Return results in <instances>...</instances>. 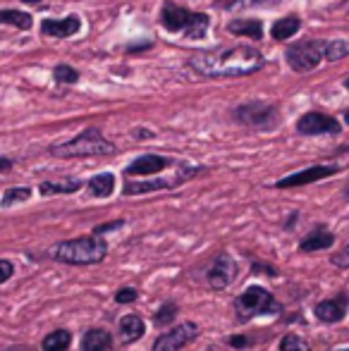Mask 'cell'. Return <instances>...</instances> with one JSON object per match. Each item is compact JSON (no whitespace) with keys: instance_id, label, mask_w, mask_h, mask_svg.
I'll return each mask as SVG.
<instances>
[{"instance_id":"6da1fadb","label":"cell","mask_w":349,"mask_h":351,"mask_svg":"<svg viewBox=\"0 0 349 351\" xmlns=\"http://www.w3.org/2000/svg\"><path fill=\"white\" fill-rule=\"evenodd\" d=\"M189 65L204 77H247L261 70L265 58L252 46L213 48V51H196L189 58Z\"/></svg>"},{"instance_id":"7a4b0ae2","label":"cell","mask_w":349,"mask_h":351,"mask_svg":"<svg viewBox=\"0 0 349 351\" xmlns=\"http://www.w3.org/2000/svg\"><path fill=\"white\" fill-rule=\"evenodd\" d=\"M108 244L103 237L86 234L77 237V239L60 241L51 249V258L65 265H96L106 261Z\"/></svg>"},{"instance_id":"3957f363","label":"cell","mask_w":349,"mask_h":351,"mask_svg":"<svg viewBox=\"0 0 349 351\" xmlns=\"http://www.w3.org/2000/svg\"><path fill=\"white\" fill-rule=\"evenodd\" d=\"M160 22L170 34H184L186 38H204L208 34L210 17L204 12H189L175 3H165L160 10Z\"/></svg>"},{"instance_id":"277c9868","label":"cell","mask_w":349,"mask_h":351,"mask_svg":"<svg viewBox=\"0 0 349 351\" xmlns=\"http://www.w3.org/2000/svg\"><path fill=\"white\" fill-rule=\"evenodd\" d=\"M56 158H91V156H110L115 153V143H110L96 127H86L75 139L58 143L51 148Z\"/></svg>"},{"instance_id":"5b68a950","label":"cell","mask_w":349,"mask_h":351,"mask_svg":"<svg viewBox=\"0 0 349 351\" xmlns=\"http://www.w3.org/2000/svg\"><path fill=\"white\" fill-rule=\"evenodd\" d=\"M234 311H237V318L239 320H252L256 315H268V313H278L280 304L273 299L268 289L258 285H252L237 296L234 301Z\"/></svg>"},{"instance_id":"8992f818","label":"cell","mask_w":349,"mask_h":351,"mask_svg":"<svg viewBox=\"0 0 349 351\" xmlns=\"http://www.w3.org/2000/svg\"><path fill=\"white\" fill-rule=\"evenodd\" d=\"M323 51H326V41L313 38V41H299L294 46H289L285 58H287V65L294 72H311L313 67H318L326 60Z\"/></svg>"},{"instance_id":"52a82bcc","label":"cell","mask_w":349,"mask_h":351,"mask_svg":"<svg viewBox=\"0 0 349 351\" xmlns=\"http://www.w3.org/2000/svg\"><path fill=\"white\" fill-rule=\"evenodd\" d=\"M234 117H237L242 125L254 127V130H273L280 120L278 108L270 106V103H261V101L239 106L237 110H234Z\"/></svg>"},{"instance_id":"ba28073f","label":"cell","mask_w":349,"mask_h":351,"mask_svg":"<svg viewBox=\"0 0 349 351\" xmlns=\"http://www.w3.org/2000/svg\"><path fill=\"white\" fill-rule=\"evenodd\" d=\"M237 273H239V265H237V261H234V256L223 251V254L215 256L213 265H210V270H208V287L215 291L228 289V287L237 280Z\"/></svg>"},{"instance_id":"9c48e42d","label":"cell","mask_w":349,"mask_h":351,"mask_svg":"<svg viewBox=\"0 0 349 351\" xmlns=\"http://www.w3.org/2000/svg\"><path fill=\"white\" fill-rule=\"evenodd\" d=\"M199 337V325L196 323H182L170 328L168 332H163L160 337H156L154 349L151 351H180L184 349L189 342Z\"/></svg>"},{"instance_id":"30bf717a","label":"cell","mask_w":349,"mask_h":351,"mask_svg":"<svg viewBox=\"0 0 349 351\" xmlns=\"http://www.w3.org/2000/svg\"><path fill=\"white\" fill-rule=\"evenodd\" d=\"M297 132L304 136H318V134H340L342 125L333 115H326L321 110H311L299 117Z\"/></svg>"},{"instance_id":"8fae6325","label":"cell","mask_w":349,"mask_h":351,"mask_svg":"<svg viewBox=\"0 0 349 351\" xmlns=\"http://www.w3.org/2000/svg\"><path fill=\"white\" fill-rule=\"evenodd\" d=\"M199 172V167H186L182 165V175L175 177V180H149V182H127L125 189H122V194L125 196H139V194H149V191H160V189H173L175 184H180V182L189 180L191 175H196Z\"/></svg>"},{"instance_id":"7c38bea8","label":"cell","mask_w":349,"mask_h":351,"mask_svg":"<svg viewBox=\"0 0 349 351\" xmlns=\"http://www.w3.org/2000/svg\"><path fill=\"white\" fill-rule=\"evenodd\" d=\"M340 172L337 165H313V167H306L302 172H294L289 177H282L278 182V189H292V186H304V184H311V182H318V180H326V177H333Z\"/></svg>"},{"instance_id":"4fadbf2b","label":"cell","mask_w":349,"mask_h":351,"mask_svg":"<svg viewBox=\"0 0 349 351\" xmlns=\"http://www.w3.org/2000/svg\"><path fill=\"white\" fill-rule=\"evenodd\" d=\"M173 165V160L165 156H156V153H149V156H141L136 160H132L130 165L125 167L127 177H149V175H158L165 167Z\"/></svg>"},{"instance_id":"5bb4252c","label":"cell","mask_w":349,"mask_h":351,"mask_svg":"<svg viewBox=\"0 0 349 351\" xmlns=\"http://www.w3.org/2000/svg\"><path fill=\"white\" fill-rule=\"evenodd\" d=\"M82 27V19L77 14H70L65 19H43L41 22V32L46 36H58V38H67L75 36Z\"/></svg>"},{"instance_id":"9a60e30c","label":"cell","mask_w":349,"mask_h":351,"mask_svg":"<svg viewBox=\"0 0 349 351\" xmlns=\"http://www.w3.org/2000/svg\"><path fill=\"white\" fill-rule=\"evenodd\" d=\"M347 313V296L340 294L335 299H326L316 306V318L323 323H340Z\"/></svg>"},{"instance_id":"2e32d148","label":"cell","mask_w":349,"mask_h":351,"mask_svg":"<svg viewBox=\"0 0 349 351\" xmlns=\"http://www.w3.org/2000/svg\"><path fill=\"white\" fill-rule=\"evenodd\" d=\"M117 330H120V337L125 344H132V342H139L141 337H144L146 332V323L141 315L136 313H127L120 318V323H117Z\"/></svg>"},{"instance_id":"e0dca14e","label":"cell","mask_w":349,"mask_h":351,"mask_svg":"<svg viewBox=\"0 0 349 351\" xmlns=\"http://www.w3.org/2000/svg\"><path fill=\"white\" fill-rule=\"evenodd\" d=\"M112 349V335L108 330L93 328L86 330L82 337V351H110Z\"/></svg>"},{"instance_id":"ac0fdd59","label":"cell","mask_w":349,"mask_h":351,"mask_svg":"<svg viewBox=\"0 0 349 351\" xmlns=\"http://www.w3.org/2000/svg\"><path fill=\"white\" fill-rule=\"evenodd\" d=\"M84 186L82 180H75V177H65V180H53V182H41L38 191L41 196H58V194H75Z\"/></svg>"},{"instance_id":"d6986e66","label":"cell","mask_w":349,"mask_h":351,"mask_svg":"<svg viewBox=\"0 0 349 351\" xmlns=\"http://www.w3.org/2000/svg\"><path fill=\"white\" fill-rule=\"evenodd\" d=\"M335 244V234L328 230H316L311 232L309 237H304L302 244H299V251L302 254H313V251H323V249H330Z\"/></svg>"},{"instance_id":"ffe728a7","label":"cell","mask_w":349,"mask_h":351,"mask_svg":"<svg viewBox=\"0 0 349 351\" xmlns=\"http://www.w3.org/2000/svg\"><path fill=\"white\" fill-rule=\"evenodd\" d=\"M228 32L234 34V36H247V38H263V24L258 19H232L228 24Z\"/></svg>"},{"instance_id":"44dd1931","label":"cell","mask_w":349,"mask_h":351,"mask_svg":"<svg viewBox=\"0 0 349 351\" xmlns=\"http://www.w3.org/2000/svg\"><path fill=\"white\" fill-rule=\"evenodd\" d=\"M299 29H302V19H299L297 14H287V17L278 19V22L270 27V36H273L275 41H287Z\"/></svg>"},{"instance_id":"7402d4cb","label":"cell","mask_w":349,"mask_h":351,"mask_svg":"<svg viewBox=\"0 0 349 351\" xmlns=\"http://www.w3.org/2000/svg\"><path fill=\"white\" fill-rule=\"evenodd\" d=\"M112 189H115V175H110V172H101V175L88 180V191H91V196H96V199L110 196Z\"/></svg>"},{"instance_id":"603a6c76","label":"cell","mask_w":349,"mask_h":351,"mask_svg":"<svg viewBox=\"0 0 349 351\" xmlns=\"http://www.w3.org/2000/svg\"><path fill=\"white\" fill-rule=\"evenodd\" d=\"M72 344V332L70 330H53L51 335H46L41 342L43 351H67Z\"/></svg>"},{"instance_id":"cb8c5ba5","label":"cell","mask_w":349,"mask_h":351,"mask_svg":"<svg viewBox=\"0 0 349 351\" xmlns=\"http://www.w3.org/2000/svg\"><path fill=\"white\" fill-rule=\"evenodd\" d=\"M0 24H10L17 29H32V14L19 12V10H0Z\"/></svg>"},{"instance_id":"d4e9b609","label":"cell","mask_w":349,"mask_h":351,"mask_svg":"<svg viewBox=\"0 0 349 351\" xmlns=\"http://www.w3.org/2000/svg\"><path fill=\"white\" fill-rule=\"evenodd\" d=\"M349 56V43L347 41H340V38H333V41H326V51H323V58L330 62H337V60H345Z\"/></svg>"},{"instance_id":"484cf974","label":"cell","mask_w":349,"mask_h":351,"mask_svg":"<svg viewBox=\"0 0 349 351\" xmlns=\"http://www.w3.org/2000/svg\"><path fill=\"white\" fill-rule=\"evenodd\" d=\"M32 199V189H27V186H17V189H8L3 196V208H10V206L14 204H22V201H29Z\"/></svg>"},{"instance_id":"4316f807","label":"cell","mask_w":349,"mask_h":351,"mask_svg":"<svg viewBox=\"0 0 349 351\" xmlns=\"http://www.w3.org/2000/svg\"><path fill=\"white\" fill-rule=\"evenodd\" d=\"M280 0H220V8L225 10H247V8H256V5H275Z\"/></svg>"},{"instance_id":"83f0119b","label":"cell","mask_w":349,"mask_h":351,"mask_svg":"<svg viewBox=\"0 0 349 351\" xmlns=\"http://www.w3.org/2000/svg\"><path fill=\"white\" fill-rule=\"evenodd\" d=\"M175 315H177V306H175V304H163L158 311H156L154 323H156V325H160V328H168V325L175 320Z\"/></svg>"},{"instance_id":"f1b7e54d","label":"cell","mask_w":349,"mask_h":351,"mask_svg":"<svg viewBox=\"0 0 349 351\" xmlns=\"http://www.w3.org/2000/svg\"><path fill=\"white\" fill-rule=\"evenodd\" d=\"M306 349H309V344L294 332L285 335V337L280 339V351H306Z\"/></svg>"},{"instance_id":"f546056e","label":"cell","mask_w":349,"mask_h":351,"mask_svg":"<svg viewBox=\"0 0 349 351\" xmlns=\"http://www.w3.org/2000/svg\"><path fill=\"white\" fill-rule=\"evenodd\" d=\"M53 77H56V82H60V84H75L77 79H80V72L70 65H58L56 70H53Z\"/></svg>"},{"instance_id":"4dcf8cb0","label":"cell","mask_w":349,"mask_h":351,"mask_svg":"<svg viewBox=\"0 0 349 351\" xmlns=\"http://www.w3.org/2000/svg\"><path fill=\"white\" fill-rule=\"evenodd\" d=\"M136 299H139V294H136L134 287H122L115 294V304H132V301H136Z\"/></svg>"},{"instance_id":"1f68e13d","label":"cell","mask_w":349,"mask_h":351,"mask_svg":"<svg viewBox=\"0 0 349 351\" xmlns=\"http://www.w3.org/2000/svg\"><path fill=\"white\" fill-rule=\"evenodd\" d=\"M333 265H335V268H342V270H347L349 268V244L347 246H342L340 251H337V254H333Z\"/></svg>"},{"instance_id":"d6a6232c","label":"cell","mask_w":349,"mask_h":351,"mask_svg":"<svg viewBox=\"0 0 349 351\" xmlns=\"http://www.w3.org/2000/svg\"><path fill=\"white\" fill-rule=\"evenodd\" d=\"M125 225L122 220H112V222H103V225H98V227H93V232L91 234H96V237H103L106 232H115V230H120V227Z\"/></svg>"},{"instance_id":"836d02e7","label":"cell","mask_w":349,"mask_h":351,"mask_svg":"<svg viewBox=\"0 0 349 351\" xmlns=\"http://www.w3.org/2000/svg\"><path fill=\"white\" fill-rule=\"evenodd\" d=\"M14 275V265H12V261H8V258H0V285L3 282H8L10 278Z\"/></svg>"},{"instance_id":"e575fe53","label":"cell","mask_w":349,"mask_h":351,"mask_svg":"<svg viewBox=\"0 0 349 351\" xmlns=\"http://www.w3.org/2000/svg\"><path fill=\"white\" fill-rule=\"evenodd\" d=\"M228 344H230V347H234V349H244V347H249V339L242 337V335H234V337L228 339Z\"/></svg>"},{"instance_id":"d590c367","label":"cell","mask_w":349,"mask_h":351,"mask_svg":"<svg viewBox=\"0 0 349 351\" xmlns=\"http://www.w3.org/2000/svg\"><path fill=\"white\" fill-rule=\"evenodd\" d=\"M12 170V160L10 158H0V172H8Z\"/></svg>"},{"instance_id":"8d00e7d4","label":"cell","mask_w":349,"mask_h":351,"mask_svg":"<svg viewBox=\"0 0 349 351\" xmlns=\"http://www.w3.org/2000/svg\"><path fill=\"white\" fill-rule=\"evenodd\" d=\"M3 351H27V349H22V347H10V349H3Z\"/></svg>"},{"instance_id":"74e56055","label":"cell","mask_w":349,"mask_h":351,"mask_svg":"<svg viewBox=\"0 0 349 351\" xmlns=\"http://www.w3.org/2000/svg\"><path fill=\"white\" fill-rule=\"evenodd\" d=\"M345 122H347V125H349V110H345Z\"/></svg>"},{"instance_id":"f35d334b","label":"cell","mask_w":349,"mask_h":351,"mask_svg":"<svg viewBox=\"0 0 349 351\" xmlns=\"http://www.w3.org/2000/svg\"><path fill=\"white\" fill-rule=\"evenodd\" d=\"M345 88H349V77L345 79Z\"/></svg>"},{"instance_id":"ab89813d","label":"cell","mask_w":349,"mask_h":351,"mask_svg":"<svg viewBox=\"0 0 349 351\" xmlns=\"http://www.w3.org/2000/svg\"><path fill=\"white\" fill-rule=\"evenodd\" d=\"M333 351H349V349H333Z\"/></svg>"}]
</instances>
